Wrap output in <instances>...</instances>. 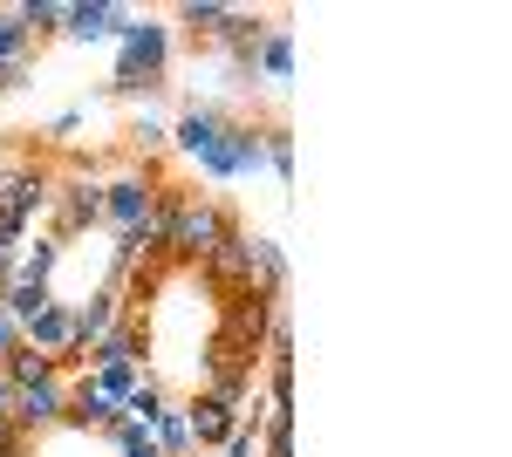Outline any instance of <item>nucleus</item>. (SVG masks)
I'll use <instances>...</instances> for the list:
<instances>
[{
    "mask_svg": "<svg viewBox=\"0 0 512 457\" xmlns=\"http://www.w3.org/2000/svg\"><path fill=\"white\" fill-rule=\"evenodd\" d=\"M233 232V212L226 205H212V198H178V212H171V260H185V267H198L219 239Z\"/></svg>",
    "mask_w": 512,
    "mask_h": 457,
    "instance_id": "f257e3e1",
    "label": "nucleus"
},
{
    "mask_svg": "<svg viewBox=\"0 0 512 457\" xmlns=\"http://www.w3.org/2000/svg\"><path fill=\"white\" fill-rule=\"evenodd\" d=\"M219 335H233L239 348H260L274 342V294H260V287H233L226 294V321H219Z\"/></svg>",
    "mask_w": 512,
    "mask_h": 457,
    "instance_id": "f03ea898",
    "label": "nucleus"
},
{
    "mask_svg": "<svg viewBox=\"0 0 512 457\" xmlns=\"http://www.w3.org/2000/svg\"><path fill=\"white\" fill-rule=\"evenodd\" d=\"M205 376H212V396L239 403V396L253 389V348H239L233 335H212V348H205Z\"/></svg>",
    "mask_w": 512,
    "mask_h": 457,
    "instance_id": "7ed1b4c3",
    "label": "nucleus"
},
{
    "mask_svg": "<svg viewBox=\"0 0 512 457\" xmlns=\"http://www.w3.org/2000/svg\"><path fill=\"white\" fill-rule=\"evenodd\" d=\"M198 273H205L219 294H233V287H253V239L233 226L226 239H219V246H212V253H205V260H198Z\"/></svg>",
    "mask_w": 512,
    "mask_h": 457,
    "instance_id": "20e7f679",
    "label": "nucleus"
},
{
    "mask_svg": "<svg viewBox=\"0 0 512 457\" xmlns=\"http://www.w3.org/2000/svg\"><path fill=\"white\" fill-rule=\"evenodd\" d=\"M158 69H164V28L130 21V28H123V69H117V82H123V89H137V82H158Z\"/></svg>",
    "mask_w": 512,
    "mask_h": 457,
    "instance_id": "39448f33",
    "label": "nucleus"
},
{
    "mask_svg": "<svg viewBox=\"0 0 512 457\" xmlns=\"http://www.w3.org/2000/svg\"><path fill=\"white\" fill-rule=\"evenodd\" d=\"M41 205H48V178L41 171H7L0 178V232L7 239H21L28 212H41Z\"/></svg>",
    "mask_w": 512,
    "mask_h": 457,
    "instance_id": "423d86ee",
    "label": "nucleus"
},
{
    "mask_svg": "<svg viewBox=\"0 0 512 457\" xmlns=\"http://www.w3.org/2000/svg\"><path fill=\"white\" fill-rule=\"evenodd\" d=\"M69 410V382L48 376V382H28V389H14V423L21 430H41V423H62Z\"/></svg>",
    "mask_w": 512,
    "mask_h": 457,
    "instance_id": "0eeeda50",
    "label": "nucleus"
},
{
    "mask_svg": "<svg viewBox=\"0 0 512 457\" xmlns=\"http://www.w3.org/2000/svg\"><path fill=\"white\" fill-rule=\"evenodd\" d=\"M178 144H185L192 157H205L219 178L233 171V164H226V123H219L212 110H192V116H185V123H178Z\"/></svg>",
    "mask_w": 512,
    "mask_h": 457,
    "instance_id": "6e6552de",
    "label": "nucleus"
},
{
    "mask_svg": "<svg viewBox=\"0 0 512 457\" xmlns=\"http://www.w3.org/2000/svg\"><path fill=\"white\" fill-rule=\"evenodd\" d=\"M21 342L41 348V355H55V362H62V355H76V314H62V307L48 301V307L35 314V321L21 328Z\"/></svg>",
    "mask_w": 512,
    "mask_h": 457,
    "instance_id": "1a4fd4ad",
    "label": "nucleus"
},
{
    "mask_svg": "<svg viewBox=\"0 0 512 457\" xmlns=\"http://www.w3.org/2000/svg\"><path fill=\"white\" fill-rule=\"evenodd\" d=\"M151 198H158V185H151V178H123V185L103 191V212H110V219L123 226V239H130V232L151 219Z\"/></svg>",
    "mask_w": 512,
    "mask_h": 457,
    "instance_id": "9d476101",
    "label": "nucleus"
},
{
    "mask_svg": "<svg viewBox=\"0 0 512 457\" xmlns=\"http://www.w3.org/2000/svg\"><path fill=\"white\" fill-rule=\"evenodd\" d=\"M239 403H226V396H198L192 410H185V423H192V444H233V430H239V417H233Z\"/></svg>",
    "mask_w": 512,
    "mask_h": 457,
    "instance_id": "9b49d317",
    "label": "nucleus"
},
{
    "mask_svg": "<svg viewBox=\"0 0 512 457\" xmlns=\"http://www.w3.org/2000/svg\"><path fill=\"white\" fill-rule=\"evenodd\" d=\"M117 321H123V294H117V287H103V294L76 314V348H96L110 328H117Z\"/></svg>",
    "mask_w": 512,
    "mask_h": 457,
    "instance_id": "f8f14e48",
    "label": "nucleus"
},
{
    "mask_svg": "<svg viewBox=\"0 0 512 457\" xmlns=\"http://www.w3.org/2000/svg\"><path fill=\"white\" fill-rule=\"evenodd\" d=\"M28 48H35V35H28V21H21V7L0 14V69H7V76H28Z\"/></svg>",
    "mask_w": 512,
    "mask_h": 457,
    "instance_id": "ddd939ff",
    "label": "nucleus"
},
{
    "mask_svg": "<svg viewBox=\"0 0 512 457\" xmlns=\"http://www.w3.org/2000/svg\"><path fill=\"white\" fill-rule=\"evenodd\" d=\"M48 376H62V362H55V355H41V348H14V355H7V382H14V389H28V382H48Z\"/></svg>",
    "mask_w": 512,
    "mask_h": 457,
    "instance_id": "4468645a",
    "label": "nucleus"
},
{
    "mask_svg": "<svg viewBox=\"0 0 512 457\" xmlns=\"http://www.w3.org/2000/svg\"><path fill=\"white\" fill-rule=\"evenodd\" d=\"M103 219V191L96 185H69L62 191V232H82V226H96Z\"/></svg>",
    "mask_w": 512,
    "mask_h": 457,
    "instance_id": "2eb2a0df",
    "label": "nucleus"
},
{
    "mask_svg": "<svg viewBox=\"0 0 512 457\" xmlns=\"http://www.w3.org/2000/svg\"><path fill=\"white\" fill-rule=\"evenodd\" d=\"M117 28H130V21H123V7H69V35H82V41L117 35Z\"/></svg>",
    "mask_w": 512,
    "mask_h": 457,
    "instance_id": "dca6fc26",
    "label": "nucleus"
},
{
    "mask_svg": "<svg viewBox=\"0 0 512 457\" xmlns=\"http://www.w3.org/2000/svg\"><path fill=\"white\" fill-rule=\"evenodd\" d=\"M178 21H185V28H192V35H226V28H233V7H178Z\"/></svg>",
    "mask_w": 512,
    "mask_h": 457,
    "instance_id": "f3484780",
    "label": "nucleus"
},
{
    "mask_svg": "<svg viewBox=\"0 0 512 457\" xmlns=\"http://www.w3.org/2000/svg\"><path fill=\"white\" fill-rule=\"evenodd\" d=\"M158 437H164V457H185V451H192V423H185V410H164Z\"/></svg>",
    "mask_w": 512,
    "mask_h": 457,
    "instance_id": "a211bd4d",
    "label": "nucleus"
},
{
    "mask_svg": "<svg viewBox=\"0 0 512 457\" xmlns=\"http://www.w3.org/2000/svg\"><path fill=\"white\" fill-rule=\"evenodd\" d=\"M21 21H28V35H41V28H69V7H55V0H28Z\"/></svg>",
    "mask_w": 512,
    "mask_h": 457,
    "instance_id": "6ab92c4d",
    "label": "nucleus"
},
{
    "mask_svg": "<svg viewBox=\"0 0 512 457\" xmlns=\"http://www.w3.org/2000/svg\"><path fill=\"white\" fill-rule=\"evenodd\" d=\"M117 444H123L130 457H164L158 444H151V423H117Z\"/></svg>",
    "mask_w": 512,
    "mask_h": 457,
    "instance_id": "aec40b11",
    "label": "nucleus"
},
{
    "mask_svg": "<svg viewBox=\"0 0 512 457\" xmlns=\"http://www.w3.org/2000/svg\"><path fill=\"white\" fill-rule=\"evenodd\" d=\"M260 69H267V76H287V35H280V28L260 35Z\"/></svg>",
    "mask_w": 512,
    "mask_h": 457,
    "instance_id": "412c9836",
    "label": "nucleus"
},
{
    "mask_svg": "<svg viewBox=\"0 0 512 457\" xmlns=\"http://www.w3.org/2000/svg\"><path fill=\"white\" fill-rule=\"evenodd\" d=\"M123 410H137L144 423H158V417H164V396L151 389V382H144V389H130V396H123Z\"/></svg>",
    "mask_w": 512,
    "mask_h": 457,
    "instance_id": "4be33fe9",
    "label": "nucleus"
},
{
    "mask_svg": "<svg viewBox=\"0 0 512 457\" xmlns=\"http://www.w3.org/2000/svg\"><path fill=\"white\" fill-rule=\"evenodd\" d=\"M260 151L274 157V171H280V178L294 171V144H287V130H267V144H260Z\"/></svg>",
    "mask_w": 512,
    "mask_h": 457,
    "instance_id": "5701e85b",
    "label": "nucleus"
},
{
    "mask_svg": "<svg viewBox=\"0 0 512 457\" xmlns=\"http://www.w3.org/2000/svg\"><path fill=\"white\" fill-rule=\"evenodd\" d=\"M0 457H28V430L14 417H0Z\"/></svg>",
    "mask_w": 512,
    "mask_h": 457,
    "instance_id": "b1692460",
    "label": "nucleus"
},
{
    "mask_svg": "<svg viewBox=\"0 0 512 457\" xmlns=\"http://www.w3.org/2000/svg\"><path fill=\"white\" fill-rule=\"evenodd\" d=\"M14 348H21V328H14V321H7V314H0V362H7V355H14Z\"/></svg>",
    "mask_w": 512,
    "mask_h": 457,
    "instance_id": "393cba45",
    "label": "nucleus"
},
{
    "mask_svg": "<svg viewBox=\"0 0 512 457\" xmlns=\"http://www.w3.org/2000/svg\"><path fill=\"white\" fill-rule=\"evenodd\" d=\"M233 457H253V430H233V444H226Z\"/></svg>",
    "mask_w": 512,
    "mask_h": 457,
    "instance_id": "a878e982",
    "label": "nucleus"
},
{
    "mask_svg": "<svg viewBox=\"0 0 512 457\" xmlns=\"http://www.w3.org/2000/svg\"><path fill=\"white\" fill-rule=\"evenodd\" d=\"M0 417H14V382L0 376Z\"/></svg>",
    "mask_w": 512,
    "mask_h": 457,
    "instance_id": "bb28decb",
    "label": "nucleus"
}]
</instances>
